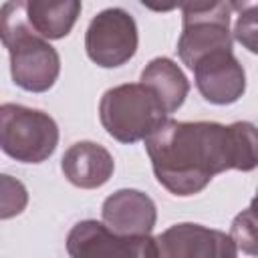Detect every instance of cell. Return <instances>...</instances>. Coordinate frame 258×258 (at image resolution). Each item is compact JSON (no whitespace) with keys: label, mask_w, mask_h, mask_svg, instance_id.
I'll list each match as a JSON object with an SVG mask.
<instances>
[{"label":"cell","mask_w":258,"mask_h":258,"mask_svg":"<svg viewBox=\"0 0 258 258\" xmlns=\"http://www.w3.org/2000/svg\"><path fill=\"white\" fill-rule=\"evenodd\" d=\"M238 18L234 24V38L250 52L258 54V4H236Z\"/></svg>","instance_id":"9a60e30c"},{"label":"cell","mask_w":258,"mask_h":258,"mask_svg":"<svg viewBox=\"0 0 258 258\" xmlns=\"http://www.w3.org/2000/svg\"><path fill=\"white\" fill-rule=\"evenodd\" d=\"M103 224L121 236H149L157 222L153 200L139 189H117L101 208Z\"/></svg>","instance_id":"30bf717a"},{"label":"cell","mask_w":258,"mask_h":258,"mask_svg":"<svg viewBox=\"0 0 258 258\" xmlns=\"http://www.w3.org/2000/svg\"><path fill=\"white\" fill-rule=\"evenodd\" d=\"M230 236L236 242L238 250L248 256H258V189L250 206L232 220Z\"/></svg>","instance_id":"5bb4252c"},{"label":"cell","mask_w":258,"mask_h":258,"mask_svg":"<svg viewBox=\"0 0 258 258\" xmlns=\"http://www.w3.org/2000/svg\"><path fill=\"white\" fill-rule=\"evenodd\" d=\"M81 8L83 6L79 0H62V2L30 0L26 2V18L36 34H40L46 40H58L73 30L81 14Z\"/></svg>","instance_id":"4fadbf2b"},{"label":"cell","mask_w":258,"mask_h":258,"mask_svg":"<svg viewBox=\"0 0 258 258\" xmlns=\"http://www.w3.org/2000/svg\"><path fill=\"white\" fill-rule=\"evenodd\" d=\"M71 258H157V242L151 236H121L103 222L81 220L67 236Z\"/></svg>","instance_id":"52a82bcc"},{"label":"cell","mask_w":258,"mask_h":258,"mask_svg":"<svg viewBox=\"0 0 258 258\" xmlns=\"http://www.w3.org/2000/svg\"><path fill=\"white\" fill-rule=\"evenodd\" d=\"M0 36L10 56V75L16 87L28 93H44L56 83L60 56L56 48L30 26L26 2L10 0L2 4Z\"/></svg>","instance_id":"7a4b0ae2"},{"label":"cell","mask_w":258,"mask_h":258,"mask_svg":"<svg viewBox=\"0 0 258 258\" xmlns=\"http://www.w3.org/2000/svg\"><path fill=\"white\" fill-rule=\"evenodd\" d=\"M200 95L212 105H232L246 91V73L232 50L208 54L194 67Z\"/></svg>","instance_id":"9c48e42d"},{"label":"cell","mask_w":258,"mask_h":258,"mask_svg":"<svg viewBox=\"0 0 258 258\" xmlns=\"http://www.w3.org/2000/svg\"><path fill=\"white\" fill-rule=\"evenodd\" d=\"M234 10V2H206L181 6L183 28L177 40V54L189 71H194V67L208 54L232 50L230 16Z\"/></svg>","instance_id":"5b68a950"},{"label":"cell","mask_w":258,"mask_h":258,"mask_svg":"<svg viewBox=\"0 0 258 258\" xmlns=\"http://www.w3.org/2000/svg\"><path fill=\"white\" fill-rule=\"evenodd\" d=\"M60 169L73 185L81 189H97L111 179L115 161L103 145L95 141H77L64 151Z\"/></svg>","instance_id":"8fae6325"},{"label":"cell","mask_w":258,"mask_h":258,"mask_svg":"<svg viewBox=\"0 0 258 258\" xmlns=\"http://www.w3.org/2000/svg\"><path fill=\"white\" fill-rule=\"evenodd\" d=\"M56 145L58 127L48 113L14 103L0 107V147L8 157L22 163H42Z\"/></svg>","instance_id":"277c9868"},{"label":"cell","mask_w":258,"mask_h":258,"mask_svg":"<svg viewBox=\"0 0 258 258\" xmlns=\"http://www.w3.org/2000/svg\"><path fill=\"white\" fill-rule=\"evenodd\" d=\"M151 169L169 194H200L218 173L258 167V127L248 121L222 125L216 121L167 119L145 139Z\"/></svg>","instance_id":"6da1fadb"},{"label":"cell","mask_w":258,"mask_h":258,"mask_svg":"<svg viewBox=\"0 0 258 258\" xmlns=\"http://www.w3.org/2000/svg\"><path fill=\"white\" fill-rule=\"evenodd\" d=\"M139 44L135 18L123 8H105L87 26V56L101 69H115L129 62Z\"/></svg>","instance_id":"8992f818"},{"label":"cell","mask_w":258,"mask_h":258,"mask_svg":"<svg viewBox=\"0 0 258 258\" xmlns=\"http://www.w3.org/2000/svg\"><path fill=\"white\" fill-rule=\"evenodd\" d=\"M157 258H238L230 234L202 224H173L155 236Z\"/></svg>","instance_id":"ba28073f"},{"label":"cell","mask_w":258,"mask_h":258,"mask_svg":"<svg viewBox=\"0 0 258 258\" xmlns=\"http://www.w3.org/2000/svg\"><path fill=\"white\" fill-rule=\"evenodd\" d=\"M141 83L157 95V99L165 107L167 115L175 113L183 105V101L189 93L187 77L167 56H157V58L149 60L141 73Z\"/></svg>","instance_id":"7c38bea8"},{"label":"cell","mask_w":258,"mask_h":258,"mask_svg":"<svg viewBox=\"0 0 258 258\" xmlns=\"http://www.w3.org/2000/svg\"><path fill=\"white\" fill-rule=\"evenodd\" d=\"M99 119L115 141L137 143L153 135L169 117L149 87L143 83H125L103 93Z\"/></svg>","instance_id":"3957f363"},{"label":"cell","mask_w":258,"mask_h":258,"mask_svg":"<svg viewBox=\"0 0 258 258\" xmlns=\"http://www.w3.org/2000/svg\"><path fill=\"white\" fill-rule=\"evenodd\" d=\"M28 202L26 187L18 181L12 179L10 175H2V194H0V218L8 220L12 216H18Z\"/></svg>","instance_id":"2e32d148"}]
</instances>
